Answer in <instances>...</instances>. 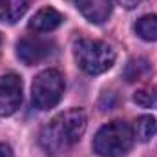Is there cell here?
Here are the masks:
<instances>
[{
	"label": "cell",
	"mask_w": 157,
	"mask_h": 157,
	"mask_svg": "<svg viewBox=\"0 0 157 157\" xmlns=\"http://www.w3.org/2000/svg\"><path fill=\"white\" fill-rule=\"evenodd\" d=\"M133 146V132L128 122L112 121L93 137V150L101 157H121Z\"/></svg>",
	"instance_id": "7a4b0ae2"
},
{
	"label": "cell",
	"mask_w": 157,
	"mask_h": 157,
	"mask_svg": "<svg viewBox=\"0 0 157 157\" xmlns=\"http://www.w3.org/2000/svg\"><path fill=\"white\" fill-rule=\"evenodd\" d=\"M75 6L91 24H102L113 11V0H75Z\"/></svg>",
	"instance_id": "52a82bcc"
},
{
	"label": "cell",
	"mask_w": 157,
	"mask_h": 157,
	"mask_svg": "<svg viewBox=\"0 0 157 157\" xmlns=\"http://www.w3.org/2000/svg\"><path fill=\"white\" fill-rule=\"evenodd\" d=\"M55 44L42 37H24L17 42V57L26 66H35L53 53Z\"/></svg>",
	"instance_id": "5b68a950"
},
{
	"label": "cell",
	"mask_w": 157,
	"mask_h": 157,
	"mask_svg": "<svg viewBox=\"0 0 157 157\" xmlns=\"http://www.w3.org/2000/svg\"><path fill=\"white\" fill-rule=\"evenodd\" d=\"M22 102V78L15 73L0 77V117L13 115Z\"/></svg>",
	"instance_id": "8992f818"
},
{
	"label": "cell",
	"mask_w": 157,
	"mask_h": 157,
	"mask_svg": "<svg viewBox=\"0 0 157 157\" xmlns=\"http://www.w3.org/2000/svg\"><path fill=\"white\" fill-rule=\"evenodd\" d=\"M64 93V77L57 70L40 71L31 86V101L35 108L49 110L59 104Z\"/></svg>",
	"instance_id": "277c9868"
},
{
	"label": "cell",
	"mask_w": 157,
	"mask_h": 157,
	"mask_svg": "<svg viewBox=\"0 0 157 157\" xmlns=\"http://www.w3.org/2000/svg\"><path fill=\"white\" fill-rule=\"evenodd\" d=\"M119 2H121L126 9H133V7H137L139 4H143L144 0H119Z\"/></svg>",
	"instance_id": "9a60e30c"
},
{
	"label": "cell",
	"mask_w": 157,
	"mask_h": 157,
	"mask_svg": "<svg viewBox=\"0 0 157 157\" xmlns=\"http://www.w3.org/2000/svg\"><path fill=\"white\" fill-rule=\"evenodd\" d=\"M60 24H62V15L57 9H53V7H42V9H39L33 15V18L29 20V29H33L37 33H48V31L57 29Z\"/></svg>",
	"instance_id": "ba28073f"
},
{
	"label": "cell",
	"mask_w": 157,
	"mask_h": 157,
	"mask_svg": "<svg viewBox=\"0 0 157 157\" xmlns=\"http://www.w3.org/2000/svg\"><path fill=\"white\" fill-rule=\"evenodd\" d=\"M0 46H2V37H0Z\"/></svg>",
	"instance_id": "2e32d148"
},
{
	"label": "cell",
	"mask_w": 157,
	"mask_h": 157,
	"mask_svg": "<svg viewBox=\"0 0 157 157\" xmlns=\"http://www.w3.org/2000/svg\"><path fill=\"white\" fill-rule=\"evenodd\" d=\"M28 11V0H0V22L15 24Z\"/></svg>",
	"instance_id": "9c48e42d"
},
{
	"label": "cell",
	"mask_w": 157,
	"mask_h": 157,
	"mask_svg": "<svg viewBox=\"0 0 157 157\" xmlns=\"http://www.w3.org/2000/svg\"><path fill=\"white\" fill-rule=\"evenodd\" d=\"M135 133H137L139 141L148 143L157 133V121L152 115H141L137 119V124H135Z\"/></svg>",
	"instance_id": "7c38bea8"
},
{
	"label": "cell",
	"mask_w": 157,
	"mask_h": 157,
	"mask_svg": "<svg viewBox=\"0 0 157 157\" xmlns=\"http://www.w3.org/2000/svg\"><path fill=\"white\" fill-rule=\"evenodd\" d=\"M133 101L143 108H157V88L137 91L133 95Z\"/></svg>",
	"instance_id": "4fadbf2b"
},
{
	"label": "cell",
	"mask_w": 157,
	"mask_h": 157,
	"mask_svg": "<svg viewBox=\"0 0 157 157\" xmlns=\"http://www.w3.org/2000/svg\"><path fill=\"white\" fill-rule=\"evenodd\" d=\"M0 157H13V150H11L9 144L0 143Z\"/></svg>",
	"instance_id": "5bb4252c"
},
{
	"label": "cell",
	"mask_w": 157,
	"mask_h": 157,
	"mask_svg": "<svg viewBox=\"0 0 157 157\" xmlns=\"http://www.w3.org/2000/svg\"><path fill=\"white\" fill-rule=\"evenodd\" d=\"M150 73V64L144 57H137V59H130L126 68H124V78L128 82H135V80H141Z\"/></svg>",
	"instance_id": "30bf717a"
},
{
	"label": "cell",
	"mask_w": 157,
	"mask_h": 157,
	"mask_svg": "<svg viewBox=\"0 0 157 157\" xmlns=\"http://www.w3.org/2000/svg\"><path fill=\"white\" fill-rule=\"evenodd\" d=\"M73 55L77 66L88 75H101L108 71L115 62L113 48L101 40H78L73 48Z\"/></svg>",
	"instance_id": "3957f363"
},
{
	"label": "cell",
	"mask_w": 157,
	"mask_h": 157,
	"mask_svg": "<svg viewBox=\"0 0 157 157\" xmlns=\"http://www.w3.org/2000/svg\"><path fill=\"white\" fill-rule=\"evenodd\" d=\"M135 33L143 40H157V15H144L135 22Z\"/></svg>",
	"instance_id": "8fae6325"
},
{
	"label": "cell",
	"mask_w": 157,
	"mask_h": 157,
	"mask_svg": "<svg viewBox=\"0 0 157 157\" xmlns=\"http://www.w3.org/2000/svg\"><path fill=\"white\" fill-rule=\"evenodd\" d=\"M86 113L80 108H73L55 115L40 132V146L48 154H59L77 144L86 132Z\"/></svg>",
	"instance_id": "6da1fadb"
}]
</instances>
